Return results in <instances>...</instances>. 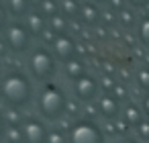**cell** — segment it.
<instances>
[{
  "instance_id": "52a82bcc",
  "label": "cell",
  "mask_w": 149,
  "mask_h": 143,
  "mask_svg": "<svg viewBox=\"0 0 149 143\" xmlns=\"http://www.w3.org/2000/svg\"><path fill=\"white\" fill-rule=\"evenodd\" d=\"M51 51H53L55 59H59L61 63H68V61L76 59L78 47H76V41L70 35H57V39L53 41V49Z\"/></svg>"
},
{
  "instance_id": "ac0fdd59",
  "label": "cell",
  "mask_w": 149,
  "mask_h": 143,
  "mask_svg": "<svg viewBox=\"0 0 149 143\" xmlns=\"http://www.w3.org/2000/svg\"><path fill=\"white\" fill-rule=\"evenodd\" d=\"M39 13L45 19H51V17L59 15V2L57 0H43V2L39 4Z\"/></svg>"
},
{
  "instance_id": "836d02e7",
  "label": "cell",
  "mask_w": 149,
  "mask_h": 143,
  "mask_svg": "<svg viewBox=\"0 0 149 143\" xmlns=\"http://www.w3.org/2000/svg\"><path fill=\"white\" fill-rule=\"evenodd\" d=\"M96 2H108V0H96Z\"/></svg>"
},
{
  "instance_id": "2e32d148",
  "label": "cell",
  "mask_w": 149,
  "mask_h": 143,
  "mask_svg": "<svg viewBox=\"0 0 149 143\" xmlns=\"http://www.w3.org/2000/svg\"><path fill=\"white\" fill-rule=\"evenodd\" d=\"M68 27H70V19H65L61 13L49 19V29L55 35H68Z\"/></svg>"
},
{
  "instance_id": "d4e9b609",
  "label": "cell",
  "mask_w": 149,
  "mask_h": 143,
  "mask_svg": "<svg viewBox=\"0 0 149 143\" xmlns=\"http://www.w3.org/2000/svg\"><path fill=\"white\" fill-rule=\"evenodd\" d=\"M6 27H8V10H6V6L0 4V33L6 31Z\"/></svg>"
},
{
  "instance_id": "8fae6325",
  "label": "cell",
  "mask_w": 149,
  "mask_h": 143,
  "mask_svg": "<svg viewBox=\"0 0 149 143\" xmlns=\"http://www.w3.org/2000/svg\"><path fill=\"white\" fill-rule=\"evenodd\" d=\"M80 19H82L84 25L96 27V25L100 23V19H102V13L96 8V4H92V2H84L82 8H80Z\"/></svg>"
},
{
  "instance_id": "ffe728a7",
  "label": "cell",
  "mask_w": 149,
  "mask_h": 143,
  "mask_svg": "<svg viewBox=\"0 0 149 143\" xmlns=\"http://www.w3.org/2000/svg\"><path fill=\"white\" fill-rule=\"evenodd\" d=\"M137 84H139V88L149 92V68H139L137 70Z\"/></svg>"
},
{
  "instance_id": "4fadbf2b",
  "label": "cell",
  "mask_w": 149,
  "mask_h": 143,
  "mask_svg": "<svg viewBox=\"0 0 149 143\" xmlns=\"http://www.w3.org/2000/svg\"><path fill=\"white\" fill-rule=\"evenodd\" d=\"M63 66H65V68H63V70H65V76H68L70 80H74V82L80 80L82 76H86V63H84L82 59H78V57L72 59V61H68V63H63Z\"/></svg>"
},
{
  "instance_id": "3957f363",
  "label": "cell",
  "mask_w": 149,
  "mask_h": 143,
  "mask_svg": "<svg viewBox=\"0 0 149 143\" xmlns=\"http://www.w3.org/2000/svg\"><path fill=\"white\" fill-rule=\"evenodd\" d=\"M29 70L37 80H49L55 74V55L47 47H37L29 55Z\"/></svg>"
},
{
  "instance_id": "7a4b0ae2",
  "label": "cell",
  "mask_w": 149,
  "mask_h": 143,
  "mask_svg": "<svg viewBox=\"0 0 149 143\" xmlns=\"http://www.w3.org/2000/svg\"><path fill=\"white\" fill-rule=\"evenodd\" d=\"M39 112L47 121H57L68 110V96L57 84H45L39 92Z\"/></svg>"
},
{
  "instance_id": "484cf974",
  "label": "cell",
  "mask_w": 149,
  "mask_h": 143,
  "mask_svg": "<svg viewBox=\"0 0 149 143\" xmlns=\"http://www.w3.org/2000/svg\"><path fill=\"white\" fill-rule=\"evenodd\" d=\"M133 19H135V17H133V13H129L127 8H125V10H120V23H123L125 27H133V23H135Z\"/></svg>"
},
{
  "instance_id": "1f68e13d",
  "label": "cell",
  "mask_w": 149,
  "mask_h": 143,
  "mask_svg": "<svg viewBox=\"0 0 149 143\" xmlns=\"http://www.w3.org/2000/svg\"><path fill=\"white\" fill-rule=\"evenodd\" d=\"M123 143H139V141H135V139H125Z\"/></svg>"
},
{
  "instance_id": "5bb4252c",
  "label": "cell",
  "mask_w": 149,
  "mask_h": 143,
  "mask_svg": "<svg viewBox=\"0 0 149 143\" xmlns=\"http://www.w3.org/2000/svg\"><path fill=\"white\" fill-rule=\"evenodd\" d=\"M31 8L29 0H6V10L13 17H27Z\"/></svg>"
},
{
  "instance_id": "83f0119b",
  "label": "cell",
  "mask_w": 149,
  "mask_h": 143,
  "mask_svg": "<svg viewBox=\"0 0 149 143\" xmlns=\"http://www.w3.org/2000/svg\"><path fill=\"white\" fill-rule=\"evenodd\" d=\"M108 4L112 6V10H125V6H123V0H108Z\"/></svg>"
},
{
  "instance_id": "603a6c76",
  "label": "cell",
  "mask_w": 149,
  "mask_h": 143,
  "mask_svg": "<svg viewBox=\"0 0 149 143\" xmlns=\"http://www.w3.org/2000/svg\"><path fill=\"white\" fill-rule=\"evenodd\" d=\"M110 94H112V96H114V98H116L118 102H120V100H125V98L129 96V92H127V88H125L123 84H114V86H112V92H110Z\"/></svg>"
},
{
  "instance_id": "44dd1931",
  "label": "cell",
  "mask_w": 149,
  "mask_h": 143,
  "mask_svg": "<svg viewBox=\"0 0 149 143\" xmlns=\"http://www.w3.org/2000/svg\"><path fill=\"white\" fill-rule=\"evenodd\" d=\"M47 143H70V139L65 137V133H61V131H49V135H47Z\"/></svg>"
},
{
  "instance_id": "e0dca14e",
  "label": "cell",
  "mask_w": 149,
  "mask_h": 143,
  "mask_svg": "<svg viewBox=\"0 0 149 143\" xmlns=\"http://www.w3.org/2000/svg\"><path fill=\"white\" fill-rule=\"evenodd\" d=\"M4 139H6V143H25L23 125H6Z\"/></svg>"
},
{
  "instance_id": "cb8c5ba5",
  "label": "cell",
  "mask_w": 149,
  "mask_h": 143,
  "mask_svg": "<svg viewBox=\"0 0 149 143\" xmlns=\"http://www.w3.org/2000/svg\"><path fill=\"white\" fill-rule=\"evenodd\" d=\"M25 119H21V112L17 108H10L8 110V125H23Z\"/></svg>"
},
{
  "instance_id": "d6986e66",
  "label": "cell",
  "mask_w": 149,
  "mask_h": 143,
  "mask_svg": "<svg viewBox=\"0 0 149 143\" xmlns=\"http://www.w3.org/2000/svg\"><path fill=\"white\" fill-rule=\"evenodd\" d=\"M137 35H139V41L149 47V17H143L141 19V23L137 27Z\"/></svg>"
},
{
  "instance_id": "7c38bea8",
  "label": "cell",
  "mask_w": 149,
  "mask_h": 143,
  "mask_svg": "<svg viewBox=\"0 0 149 143\" xmlns=\"http://www.w3.org/2000/svg\"><path fill=\"white\" fill-rule=\"evenodd\" d=\"M120 114H123V123H125V127H129V129H131V127L137 129V127L141 125L143 116H145L143 110H141L139 106H135V104H129L127 108H123Z\"/></svg>"
},
{
  "instance_id": "5b68a950",
  "label": "cell",
  "mask_w": 149,
  "mask_h": 143,
  "mask_svg": "<svg viewBox=\"0 0 149 143\" xmlns=\"http://www.w3.org/2000/svg\"><path fill=\"white\" fill-rule=\"evenodd\" d=\"M4 43L13 53H25L31 47V33L25 25L13 23L4 31Z\"/></svg>"
},
{
  "instance_id": "9c48e42d",
  "label": "cell",
  "mask_w": 149,
  "mask_h": 143,
  "mask_svg": "<svg viewBox=\"0 0 149 143\" xmlns=\"http://www.w3.org/2000/svg\"><path fill=\"white\" fill-rule=\"evenodd\" d=\"M98 110H100V114H102L104 119H108V121L118 119V114L123 112V110H120V102H118L110 92H106V94H102V96L98 98Z\"/></svg>"
},
{
  "instance_id": "9a60e30c",
  "label": "cell",
  "mask_w": 149,
  "mask_h": 143,
  "mask_svg": "<svg viewBox=\"0 0 149 143\" xmlns=\"http://www.w3.org/2000/svg\"><path fill=\"white\" fill-rule=\"evenodd\" d=\"M80 8H82V4L78 2V0H61L59 2V13L65 19H70V21L80 17Z\"/></svg>"
},
{
  "instance_id": "6da1fadb",
  "label": "cell",
  "mask_w": 149,
  "mask_h": 143,
  "mask_svg": "<svg viewBox=\"0 0 149 143\" xmlns=\"http://www.w3.org/2000/svg\"><path fill=\"white\" fill-rule=\"evenodd\" d=\"M0 94L10 104V108H21V106L29 104L33 98L31 80L23 72H10L0 82Z\"/></svg>"
},
{
  "instance_id": "30bf717a",
  "label": "cell",
  "mask_w": 149,
  "mask_h": 143,
  "mask_svg": "<svg viewBox=\"0 0 149 143\" xmlns=\"http://www.w3.org/2000/svg\"><path fill=\"white\" fill-rule=\"evenodd\" d=\"M25 27L29 29L31 37H41V35L45 33V29H47V23H45V17H43L39 10H35V13H29V15H27Z\"/></svg>"
},
{
  "instance_id": "ba28073f",
  "label": "cell",
  "mask_w": 149,
  "mask_h": 143,
  "mask_svg": "<svg viewBox=\"0 0 149 143\" xmlns=\"http://www.w3.org/2000/svg\"><path fill=\"white\" fill-rule=\"evenodd\" d=\"M98 90H100L98 82H96L92 76H88V74L74 82V96H76L78 100H82V102H90V100H94L96 94H98Z\"/></svg>"
},
{
  "instance_id": "f546056e",
  "label": "cell",
  "mask_w": 149,
  "mask_h": 143,
  "mask_svg": "<svg viewBox=\"0 0 149 143\" xmlns=\"http://www.w3.org/2000/svg\"><path fill=\"white\" fill-rule=\"evenodd\" d=\"M129 2H131L133 6H137V8H143V6L149 4V0H129Z\"/></svg>"
},
{
  "instance_id": "4316f807",
  "label": "cell",
  "mask_w": 149,
  "mask_h": 143,
  "mask_svg": "<svg viewBox=\"0 0 149 143\" xmlns=\"http://www.w3.org/2000/svg\"><path fill=\"white\" fill-rule=\"evenodd\" d=\"M141 106H143V108H141V110H143V114H145V116H147V121H149V92L145 94V98H143V104H141Z\"/></svg>"
},
{
  "instance_id": "8992f818",
  "label": "cell",
  "mask_w": 149,
  "mask_h": 143,
  "mask_svg": "<svg viewBox=\"0 0 149 143\" xmlns=\"http://www.w3.org/2000/svg\"><path fill=\"white\" fill-rule=\"evenodd\" d=\"M23 133H25V143H47V127L41 119L27 116L23 123Z\"/></svg>"
},
{
  "instance_id": "7402d4cb",
  "label": "cell",
  "mask_w": 149,
  "mask_h": 143,
  "mask_svg": "<svg viewBox=\"0 0 149 143\" xmlns=\"http://www.w3.org/2000/svg\"><path fill=\"white\" fill-rule=\"evenodd\" d=\"M137 135H139V139L141 141H147L149 143V121H141V125L137 127Z\"/></svg>"
},
{
  "instance_id": "f1b7e54d",
  "label": "cell",
  "mask_w": 149,
  "mask_h": 143,
  "mask_svg": "<svg viewBox=\"0 0 149 143\" xmlns=\"http://www.w3.org/2000/svg\"><path fill=\"white\" fill-rule=\"evenodd\" d=\"M4 133H6V119L0 112V139H4Z\"/></svg>"
},
{
  "instance_id": "d6a6232c",
  "label": "cell",
  "mask_w": 149,
  "mask_h": 143,
  "mask_svg": "<svg viewBox=\"0 0 149 143\" xmlns=\"http://www.w3.org/2000/svg\"><path fill=\"white\" fill-rule=\"evenodd\" d=\"M4 47H6V43H4V45H2V43H0V55H2V53H4Z\"/></svg>"
},
{
  "instance_id": "4dcf8cb0",
  "label": "cell",
  "mask_w": 149,
  "mask_h": 143,
  "mask_svg": "<svg viewBox=\"0 0 149 143\" xmlns=\"http://www.w3.org/2000/svg\"><path fill=\"white\" fill-rule=\"evenodd\" d=\"M29 2H31V4H35V6H39V4L43 2V0H29Z\"/></svg>"
},
{
  "instance_id": "277c9868",
  "label": "cell",
  "mask_w": 149,
  "mask_h": 143,
  "mask_svg": "<svg viewBox=\"0 0 149 143\" xmlns=\"http://www.w3.org/2000/svg\"><path fill=\"white\" fill-rule=\"evenodd\" d=\"M68 139L70 143H104V133L92 119H80L72 125Z\"/></svg>"
}]
</instances>
